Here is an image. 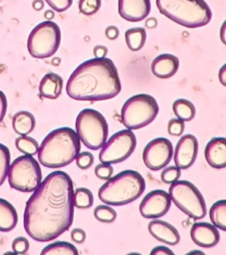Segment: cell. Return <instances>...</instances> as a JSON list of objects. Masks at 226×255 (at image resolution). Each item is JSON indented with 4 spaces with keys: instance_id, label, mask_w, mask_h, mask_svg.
<instances>
[{
    "instance_id": "14",
    "label": "cell",
    "mask_w": 226,
    "mask_h": 255,
    "mask_svg": "<svg viewBox=\"0 0 226 255\" xmlns=\"http://www.w3.org/2000/svg\"><path fill=\"white\" fill-rule=\"evenodd\" d=\"M198 139L192 134H186L179 140L174 153L176 167L187 170L195 163L198 155Z\"/></svg>"
},
{
    "instance_id": "27",
    "label": "cell",
    "mask_w": 226,
    "mask_h": 255,
    "mask_svg": "<svg viewBox=\"0 0 226 255\" xmlns=\"http://www.w3.org/2000/svg\"><path fill=\"white\" fill-rule=\"evenodd\" d=\"M15 146L17 149L23 153L24 155L33 156L37 154L39 149L38 142L29 136H20L15 139Z\"/></svg>"
},
{
    "instance_id": "41",
    "label": "cell",
    "mask_w": 226,
    "mask_h": 255,
    "mask_svg": "<svg viewBox=\"0 0 226 255\" xmlns=\"http://www.w3.org/2000/svg\"><path fill=\"white\" fill-rule=\"evenodd\" d=\"M106 35L109 40H116L119 36V29L116 26H109L106 29Z\"/></svg>"
},
{
    "instance_id": "20",
    "label": "cell",
    "mask_w": 226,
    "mask_h": 255,
    "mask_svg": "<svg viewBox=\"0 0 226 255\" xmlns=\"http://www.w3.org/2000/svg\"><path fill=\"white\" fill-rule=\"evenodd\" d=\"M63 79L54 73H50L43 76L40 82V95L43 97L55 100L62 93Z\"/></svg>"
},
{
    "instance_id": "40",
    "label": "cell",
    "mask_w": 226,
    "mask_h": 255,
    "mask_svg": "<svg viewBox=\"0 0 226 255\" xmlns=\"http://www.w3.org/2000/svg\"><path fill=\"white\" fill-rule=\"evenodd\" d=\"M149 255H175L174 253L166 247H156L153 248L152 251L150 252Z\"/></svg>"
},
{
    "instance_id": "30",
    "label": "cell",
    "mask_w": 226,
    "mask_h": 255,
    "mask_svg": "<svg viewBox=\"0 0 226 255\" xmlns=\"http://www.w3.org/2000/svg\"><path fill=\"white\" fill-rule=\"evenodd\" d=\"M11 154L10 150L4 144L0 143V186L4 184L7 177L8 170L10 167Z\"/></svg>"
},
{
    "instance_id": "42",
    "label": "cell",
    "mask_w": 226,
    "mask_h": 255,
    "mask_svg": "<svg viewBox=\"0 0 226 255\" xmlns=\"http://www.w3.org/2000/svg\"><path fill=\"white\" fill-rule=\"evenodd\" d=\"M93 52L95 58H105L108 53V49L104 45H97L94 48Z\"/></svg>"
},
{
    "instance_id": "22",
    "label": "cell",
    "mask_w": 226,
    "mask_h": 255,
    "mask_svg": "<svg viewBox=\"0 0 226 255\" xmlns=\"http://www.w3.org/2000/svg\"><path fill=\"white\" fill-rule=\"evenodd\" d=\"M35 128V119L30 112H17L12 118V128L17 134L27 136L34 131Z\"/></svg>"
},
{
    "instance_id": "34",
    "label": "cell",
    "mask_w": 226,
    "mask_h": 255,
    "mask_svg": "<svg viewBox=\"0 0 226 255\" xmlns=\"http://www.w3.org/2000/svg\"><path fill=\"white\" fill-rule=\"evenodd\" d=\"M29 246H30L29 241L24 237L16 238L12 243L13 253H15L16 255H23L27 254L28 249H29Z\"/></svg>"
},
{
    "instance_id": "33",
    "label": "cell",
    "mask_w": 226,
    "mask_h": 255,
    "mask_svg": "<svg viewBox=\"0 0 226 255\" xmlns=\"http://www.w3.org/2000/svg\"><path fill=\"white\" fill-rule=\"evenodd\" d=\"M76 160V164L81 170H86L92 166L94 162V155L90 152H82L80 153Z\"/></svg>"
},
{
    "instance_id": "10",
    "label": "cell",
    "mask_w": 226,
    "mask_h": 255,
    "mask_svg": "<svg viewBox=\"0 0 226 255\" xmlns=\"http://www.w3.org/2000/svg\"><path fill=\"white\" fill-rule=\"evenodd\" d=\"M61 31L52 21H43L32 30L27 39V50L33 58H51L59 50Z\"/></svg>"
},
{
    "instance_id": "3",
    "label": "cell",
    "mask_w": 226,
    "mask_h": 255,
    "mask_svg": "<svg viewBox=\"0 0 226 255\" xmlns=\"http://www.w3.org/2000/svg\"><path fill=\"white\" fill-rule=\"evenodd\" d=\"M81 151V141L72 128H61L51 131L38 149V159L43 166L61 168L74 162Z\"/></svg>"
},
{
    "instance_id": "13",
    "label": "cell",
    "mask_w": 226,
    "mask_h": 255,
    "mask_svg": "<svg viewBox=\"0 0 226 255\" xmlns=\"http://www.w3.org/2000/svg\"><path fill=\"white\" fill-rule=\"evenodd\" d=\"M172 200L164 190H154L148 193L140 204V215L147 219L164 217L171 209Z\"/></svg>"
},
{
    "instance_id": "50",
    "label": "cell",
    "mask_w": 226,
    "mask_h": 255,
    "mask_svg": "<svg viewBox=\"0 0 226 255\" xmlns=\"http://www.w3.org/2000/svg\"><path fill=\"white\" fill-rule=\"evenodd\" d=\"M126 255H142L139 254V253H130V254H127Z\"/></svg>"
},
{
    "instance_id": "32",
    "label": "cell",
    "mask_w": 226,
    "mask_h": 255,
    "mask_svg": "<svg viewBox=\"0 0 226 255\" xmlns=\"http://www.w3.org/2000/svg\"><path fill=\"white\" fill-rule=\"evenodd\" d=\"M181 176V170L178 167L170 166L165 168L161 173V179L165 184L172 185L178 181Z\"/></svg>"
},
{
    "instance_id": "46",
    "label": "cell",
    "mask_w": 226,
    "mask_h": 255,
    "mask_svg": "<svg viewBox=\"0 0 226 255\" xmlns=\"http://www.w3.org/2000/svg\"><path fill=\"white\" fill-rule=\"evenodd\" d=\"M226 22L225 21L224 24H223L222 28H221V33H220V35H221V39H222V42L224 43V44H226Z\"/></svg>"
},
{
    "instance_id": "35",
    "label": "cell",
    "mask_w": 226,
    "mask_h": 255,
    "mask_svg": "<svg viewBox=\"0 0 226 255\" xmlns=\"http://www.w3.org/2000/svg\"><path fill=\"white\" fill-rule=\"evenodd\" d=\"M113 167L111 164L99 163L95 168V174L103 180H109L113 177Z\"/></svg>"
},
{
    "instance_id": "26",
    "label": "cell",
    "mask_w": 226,
    "mask_h": 255,
    "mask_svg": "<svg viewBox=\"0 0 226 255\" xmlns=\"http://www.w3.org/2000/svg\"><path fill=\"white\" fill-rule=\"evenodd\" d=\"M40 255H79V252L73 244L57 241L43 248Z\"/></svg>"
},
{
    "instance_id": "4",
    "label": "cell",
    "mask_w": 226,
    "mask_h": 255,
    "mask_svg": "<svg viewBox=\"0 0 226 255\" xmlns=\"http://www.w3.org/2000/svg\"><path fill=\"white\" fill-rule=\"evenodd\" d=\"M145 188L146 183L141 174L135 170H124L101 186L98 197L106 205L124 206L139 199Z\"/></svg>"
},
{
    "instance_id": "43",
    "label": "cell",
    "mask_w": 226,
    "mask_h": 255,
    "mask_svg": "<svg viewBox=\"0 0 226 255\" xmlns=\"http://www.w3.org/2000/svg\"><path fill=\"white\" fill-rule=\"evenodd\" d=\"M219 81L222 83L223 86H226V66L224 65L222 68L219 71Z\"/></svg>"
},
{
    "instance_id": "15",
    "label": "cell",
    "mask_w": 226,
    "mask_h": 255,
    "mask_svg": "<svg viewBox=\"0 0 226 255\" xmlns=\"http://www.w3.org/2000/svg\"><path fill=\"white\" fill-rule=\"evenodd\" d=\"M151 10L148 0H120L118 12L123 19L130 22H138L148 17Z\"/></svg>"
},
{
    "instance_id": "7",
    "label": "cell",
    "mask_w": 226,
    "mask_h": 255,
    "mask_svg": "<svg viewBox=\"0 0 226 255\" xmlns=\"http://www.w3.org/2000/svg\"><path fill=\"white\" fill-rule=\"evenodd\" d=\"M159 112L154 97L140 94L129 98L121 110V122L128 130H138L156 120Z\"/></svg>"
},
{
    "instance_id": "21",
    "label": "cell",
    "mask_w": 226,
    "mask_h": 255,
    "mask_svg": "<svg viewBox=\"0 0 226 255\" xmlns=\"http://www.w3.org/2000/svg\"><path fill=\"white\" fill-rule=\"evenodd\" d=\"M18 224V213L15 208L0 198V232H11Z\"/></svg>"
},
{
    "instance_id": "49",
    "label": "cell",
    "mask_w": 226,
    "mask_h": 255,
    "mask_svg": "<svg viewBox=\"0 0 226 255\" xmlns=\"http://www.w3.org/2000/svg\"><path fill=\"white\" fill-rule=\"evenodd\" d=\"M3 255H16L15 253H13V252H6V253H4Z\"/></svg>"
},
{
    "instance_id": "11",
    "label": "cell",
    "mask_w": 226,
    "mask_h": 255,
    "mask_svg": "<svg viewBox=\"0 0 226 255\" xmlns=\"http://www.w3.org/2000/svg\"><path fill=\"white\" fill-rule=\"evenodd\" d=\"M136 147V137L128 129L114 133L102 147L99 154L101 163L114 164L124 162Z\"/></svg>"
},
{
    "instance_id": "18",
    "label": "cell",
    "mask_w": 226,
    "mask_h": 255,
    "mask_svg": "<svg viewBox=\"0 0 226 255\" xmlns=\"http://www.w3.org/2000/svg\"><path fill=\"white\" fill-rule=\"evenodd\" d=\"M205 158L210 166L215 169L226 167V139L219 137L211 139L205 148Z\"/></svg>"
},
{
    "instance_id": "47",
    "label": "cell",
    "mask_w": 226,
    "mask_h": 255,
    "mask_svg": "<svg viewBox=\"0 0 226 255\" xmlns=\"http://www.w3.org/2000/svg\"><path fill=\"white\" fill-rule=\"evenodd\" d=\"M44 17L45 19H48V21H51V19L54 18L55 13L51 10H47L46 12H44Z\"/></svg>"
},
{
    "instance_id": "39",
    "label": "cell",
    "mask_w": 226,
    "mask_h": 255,
    "mask_svg": "<svg viewBox=\"0 0 226 255\" xmlns=\"http://www.w3.org/2000/svg\"><path fill=\"white\" fill-rule=\"evenodd\" d=\"M7 111V99L2 91H0V124L4 120Z\"/></svg>"
},
{
    "instance_id": "2",
    "label": "cell",
    "mask_w": 226,
    "mask_h": 255,
    "mask_svg": "<svg viewBox=\"0 0 226 255\" xmlns=\"http://www.w3.org/2000/svg\"><path fill=\"white\" fill-rule=\"evenodd\" d=\"M121 91L117 67L110 58H93L81 64L71 74L67 93L76 101L109 100Z\"/></svg>"
},
{
    "instance_id": "31",
    "label": "cell",
    "mask_w": 226,
    "mask_h": 255,
    "mask_svg": "<svg viewBox=\"0 0 226 255\" xmlns=\"http://www.w3.org/2000/svg\"><path fill=\"white\" fill-rule=\"evenodd\" d=\"M101 6L99 0H81L79 2L80 12L87 16L93 15L98 12Z\"/></svg>"
},
{
    "instance_id": "12",
    "label": "cell",
    "mask_w": 226,
    "mask_h": 255,
    "mask_svg": "<svg viewBox=\"0 0 226 255\" xmlns=\"http://www.w3.org/2000/svg\"><path fill=\"white\" fill-rule=\"evenodd\" d=\"M173 155V147L166 138H156L147 144L143 150V162L149 170H161L170 163Z\"/></svg>"
},
{
    "instance_id": "44",
    "label": "cell",
    "mask_w": 226,
    "mask_h": 255,
    "mask_svg": "<svg viewBox=\"0 0 226 255\" xmlns=\"http://www.w3.org/2000/svg\"><path fill=\"white\" fill-rule=\"evenodd\" d=\"M145 25H146V27H148V28H155V27L157 26V19L153 18V17L148 18V19L146 20Z\"/></svg>"
},
{
    "instance_id": "45",
    "label": "cell",
    "mask_w": 226,
    "mask_h": 255,
    "mask_svg": "<svg viewBox=\"0 0 226 255\" xmlns=\"http://www.w3.org/2000/svg\"><path fill=\"white\" fill-rule=\"evenodd\" d=\"M33 7L36 11H40V10H42L43 9V6H44V3H43V1H34L33 2Z\"/></svg>"
},
{
    "instance_id": "48",
    "label": "cell",
    "mask_w": 226,
    "mask_h": 255,
    "mask_svg": "<svg viewBox=\"0 0 226 255\" xmlns=\"http://www.w3.org/2000/svg\"><path fill=\"white\" fill-rule=\"evenodd\" d=\"M186 255H206L203 251L200 250H194V251L189 252L187 253Z\"/></svg>"
},
{
    "instance_id": "17",
    "label": "cell",
    "mask_w": 226,
    "mask_h": 255,
    "mask_svg": "<svg viewBox=\"0 0 226 255\" xmlns=\"http://www.w3.org/2000/svg\"><path fill=\"white\" fill-rule=\"evenodd\" d=\"M148 232L150 235L160 242L176 246L180 243V232L177 229L165 221L152 220L148 225Z\"/></svg>"
},
{
    "instance_id": "9",
    "label": "cell",
    "mask_w": 226,
    "mask_h": 255,
    "mask_svg": "<svg viewBox=\"0 0 226 255\" xmlns=\"http://www.w3.org/2000/svg\"><path fill=\"white\" fill-rule=\"evenodd\" d=\"M8 182L13 189L31 193L39 186L43 175L39 163L33 156L22 155L9 167Z\"/></svg>"
},
{
    "instance_id": "28",
    "label": "cell",
    "mask_w": 226,
    "mask_h": 255,
    "mask_svg": "<svg viewBox=\"0 0 226 255\" xmlns=\"http://www.w3.org/2000/svg\"><path fill=\"white\" fill-rule=\"evenodd\" d=\"M94 195L90 190L81 187L74 193V205L77 209H87L92 207Z\"/></svg>"
},
{
    "instance_id": "36",
    "label": "cell",
    "mask_w": 226,
    "mask_h": 255,
    "mask_svg": "<svg viewBox=\"0 0 226 255\" xmlns=\"http://www.w3.org/2000/svg\"><path fill=\"white\" fill-rule=\"evenodd\" d=\"M185 131V122L178 119H172L168 123V132L170 135L180 136Z\"/></svg>"
},
{
    "instance_id": "37",
    "label": "cell",
    "mask_w": 226,
    "mask_h": 255,
    "mask_svg": "<svg viewBox=\"0 0 226 255\" xmlns=\"http://www.w3.org/2000/svg\"><path fill=\"white\" fill-rule=\"evenodd\" d=\"M46 2L53 10L59 12L67 11L73 4L72 0H47Z\"/></svg>"
},
{
    "instance_id": "19",
    "label": "cell",
    "mask_w": 226,
    "mask_h": 255,
    "mask_svg": "<svg viewBox=\"0 0 226 255\" xmlns=\"http://www.w3.org/2000/svg\"><path fill=\"white\" fill-rule=\"evenodd\" d=\"M180 67V60L172 54H162L156 57L151 64V72L159 79H169L175 75Z\"/></svg>"
},
{
    "instance_id": "23",
    "label": "cell",
    "mask_w": 226,
    "mask_h": 255,
    "mask_svg": "<svg viewBox=\"0 0 226 255\" xmlns=\"http://www.w3.org/2000/svg\"><path fill=\"white\" fill-rule=\"evenodd\" d=\"M125 38L129 49L132 51H138L144 46L147 33L142 27L130 28L125 31Z\"/></svg>"
},
{
    "instance_id": "25",
    "label": "cell",
    "mask_w": 226,
    "mask_h": 255,
    "mask_svg": "<svg viewBox=\"0 0 226 255\" xmlns=\"http://www.w3.org/2000/svg\"><path fill=\"white\" fill-rule=\"evenodd\" d=\"M210 218L212 225L223 232L226 231V201L215 202L210 210Z\"/></svg>"
},
{
    "instance_id": "6",
    "label": "cell",
    "mask_w": 226,
    "mask_h": 255,
    "mask_svg": "<svg viewBox=\"0 0 226 255\" xmlns=\"http://www.w3.org/2000/svg\"><path fill=\"white\" fill-rule=\"evenodd\" d=\"M75 128L80 140L92 150L102 148L109 133L106 118L92 109H85L79 113Z\"/></svg>"
},
{
    "instance_id": "8",
    "label": "cell",
    "mask_w": 226,
    "mask_h": 255,
    "mask_svg": "<svg viewBox=\"0 0 226 255\" xmlns=\"http://www.w3.org/2000/svg\"><path fill=\"white\" fill-rule=\"evenodd\" d=\"M169 195L172 202L187 216L201 220L207 214L206 202L196 186L187 180H178L171 185Z\"/></svg>"
},
{
    "instance_id": "29",
    "label": "cell",
    "mask_w": 226,
    "mask_h": 255,
    "mask_svg": "<svg viewBox=\"0 0 226 255\" xmlns=\"http://www.w3.org/2000/svg\"><path fill=\"white\" fill-rule=\"evenodd\" d=\"M94 217L101 223L111 224L116 220L117 212L110 206L99 205L94 209Z\"/></svg>"
},
{
    "instance_id": "24",
    "label": "cell",
    "mask_w": 226,
    "mask_h": 255,
    "mask_svg": "<svg viewBox=\"0 0 226 255\" xmlns=\"http://www.w3.org/2000/svg\"><path fill=\"white\" fill-rule=\"evenodd\" d=\"M172 109L177 119L183 122L191 121L196 114L195 105H193L190 101L186 99L176 100L173 103Z\"/></svg>"
},
{
    "instance_id": "1",
    "label": "cell",
    "mask_w": 226,
    "mask_h": 255,
    "mask_svg": "<svg viewBox=\"0 0 226 255\" xmlns=\"http://www.w3.org/2000/svg\"><path fill=\"white\" fill-rule=\"evenodd\" d=\"M74 183L64 171L48 175L26 203L24 228L38 242L56 240L74 223Z\"/></svg>"
},
{
    "instance_id": "5",
    "label": "cell",
    "mask_w": 226,
    "mask_h": 255,
    "mask_svg": "<svg viewBox=\"0 0 226 255\" xmlns=\"http://www.w3.org/2000/svg\"><path fill=\"white\" fill-rule=\"evenodd\" d=\"M159 12L188 28L203 27L212 19L211 8L203 0H157Z\"/></svg>"
},
{
    "instance_id": "16",
    "label": "cell",
    "mask_w": 226,
    "mask_h": 255,
    "mask_svg": "<svg viewBox=\"0 0 226 255\" xmlns=\"http://www.w3.org/2000/svg\"><path fill=\"white\" fill-rule=\"evenodd\" d=\"M190 235L193 242L201 248H213L220 241L219 230L214 225L204 222L194 224Z\"/></svg>"
},
{
    "instance_id": "38",
    "label": "cell",
    "mask_w": 226,
    "mask_h": 255,
    "mask_svg": "<svg viewBox=\"0 0 226 255\" xmlns=\"http://www.w3.org/2000/svg\"><path fill=\"white\" fill-rule=\"evenodd\" d=\"M86 232L81 228H75L71 232V240L77 244H82L86 240Z\"/></svg>"
}]
</instances>
